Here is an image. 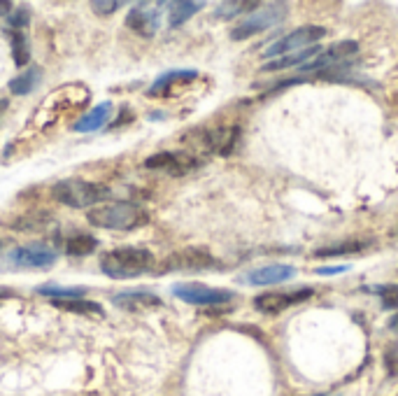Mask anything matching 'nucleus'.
<instances>
[{"label": "nucleus", "mask_w": 398, "mask_h": 396, "mask_svg": "<svg viewBox=\"0 0 398 396\" xmlns=\"http://www.w3.org/2000/svg\"><path fill=\"white\" fill-rule=\"evenodd\" d=\"M40 296H49L51 301H70V298H82L86 287H58V285H42L35 289Z\"/></svg>", "instance_id": "obj_20"}, {"label": "nucleus", "mask_w": 398, "mask_h": 396, "mask_svg": "<svg viewBox=\"0 0 398 396\" xmlns=\"http://www.w3.org/2000/svg\"><path fill=\"white\" fill-rule=\"evenodd\" d=\"M154 268V254L143 248H117L103 254L101 270L112 280H131Z\"/></svg>", "instance_id": "obj_2"}, {"label": "nucleus", "mask_w": 398, "mask_h": 396, "mask_svg": "<svg viewBox=\"0 0 398 396\" xmlns=\"http://www.w3.org/2000/svg\"><path fill=\"white\" fill-rule=\"evenodd\" d=\"M161 7L163 3L156 5H136L126 16V26L131 31H136L138 35H145V38H152V35L161 29Z\"/></svg>", "instance_id": "obj_11"}, {"label": "nucleus", "mask_w": 398, "mask_h": 396, "mask_svg": "<svg viewBox=\"0 0 398 396\" xmlns=\"http://www.w3.org/2000/svg\"><path fill=\"white\" fill-rule=\"evenodd\" d=\"M347 266H329V268H317L315 273H320V275H338V273H345Z\"/></svg>", "instance_id": "obj_30"}, {"label": "nucleus", "mask_w": 398, "mask_h": 396, "mask_svg": "<svg viewBox=\"0 0 398 396\" xmlns=\"http://www.w3.org/2000/svg\"><path fill=\"white\" fill-rule=\"evenodd\" d=\"M145 168L149 171H163L173 178H182V175L198 168V158L189 152H158L145 158Z\"/></svg>", "instance_id": "obj_7"}, {"label": "nucleus", "mask_w": 398, "mask_h": 396, "mask_svg": "<svg viewBox=\"0 0 398 396\" xmlns=\"http://www.w3.org/2000/svg\"><path fill=\"white\" fill-rule=\"evenodd\" d=\"M12 61L16 68H24L31 61V45L24 31H12Z\"/></svg>", "instance_id": "obj_22"}, {"label": "nucleus", "mask_w": 398, "mask_h": 396, "mask_svg": "<svg viewBox=\"0 0 398 396\" xmlns=\"http://www.w3.org/2000/svg\"><path fill=\"white\" fill-rule=\"evenodd\" d=\"M384 364L389 375H398V345H389V350L384 352Z\"/></svg>", "instance_id": "obj_28"}, {"label": "nucleus", "mask_w": 398, "mask_h": 396, "mask_svg": "<svg viewBox=\"0 0 398 396\" xmlns=\"http://www.w3.org/2000/svg\"><path fill=\"white\" fill-rule=\"evenodd\" d=\"M170 12H168V24L170 29H177L184 21H189L193 14L203 10V3H191V0H184V3H170Z\"/></svg>", "instance_id": "obj_19"}, {"label": "nucleus", "mask_w": 398, "mask_h": 396, "mask_svg": "<svg viewBox=\"0 0 398 396\" xmlns=\"http://www.w3.org/2000/svg\"><path fill=\"white\" fill-rule=\"evenodd\" d=\"M110 187L96 182H86L79 178L61 180L51 187V198L58 200L61 205L75 208V210H91L93 205L103 203L105 198H110Z\"/></svg>", "instance_id": "obj_3"}, {"label": "nucleus", "mask_w": 398, "mask_h": 396, "mask_svg": "<svg viewBox=\"0 0 398 396\" xmlns=\"http://www.w3.org/2000/svg\"><path fill=\"white\" fill-rule=\"evenodd\" d=\"M5 296H10V289H0V298H5Z\"/></svg>", "instance_id": "obj_33"}, {"label": "nucleus", "mask_w": 398, "mask_h": 396, "mask_svg": "<svg viewBox=\"0 0 398 396\" xmlns=\"http://www.w3.org/2000/svg\"><path fill=\"white\" fill-rule=\"evenodd\" d=\"M12 12V3H5V0H0V14H7Z\"/></svg>", "instance_id": "obj_31"}, {"label": "nucleus", "mask_w": 398, "mask_h": 396, "mask_svg": "<svg viewBox=\"0 0 398 396\" xmlns=\"http://www.w3.org/2000/svg\"><path fill=\"white\" fill-rule=\"evenodd\" d=\"M38 77H40V70L38 68H29L24 75L12 79V82H10V91L14 96H26L35 86V82H38Z\"/></svg>", "instance_id": "obj_23"}, {"label": "nucleus", "mask_w": 398, "mask_h": 396, "mask_svg": "<svg viewBox=\"0 0 398 396\" xmlns=\"http://www.w3.org/2000/svg\"><path fill=\"white\" fill-rule=\"evenodd\" d=\"M256 3H238V0H233V3H221L217 5V16L219 19H231V16H238L243 12H250V10H256Z\"/></svg>", "instance_id": "obj_25"}, {"label": "nucleus", "mask_w": 398, "mask_h": 396, "mask_svg": "<svg viewBox=\"0 0 398 396\" xmlns=\"http://www.w3.org/2000/svg\"><path fill=\"white\" fill-rule=\"evenodd\" d=\"M112 303L119 305L121 310H149V308H161L163 301L152 292H145V289H131V292H119L112 296Z\"/></svg>", "instance_id": "obj_14"}, {"label": "nucleus", "mask_w": 398, "mask_h": 396, "mask_svg": "<svg viewBox=\"0 0 398 396\" xmlns=\"http://www.w3.org/2000/svg\"><path fill=\"white\" fill-rule=\"evenodd\" d=\"M96 248H98V240L88 233H77L66 243V252L70 257H88V254H93Z\"/></svg>", "instance_id": "obj_21"}, {"label": "nucleus", "mask_w": 398, "mask_h": 396, "mask_svg": "<svg viewBox=\"0 0 398 396\" xmlns=\"http://www.w3.org/2000/svg\"><path fill=\"white\" fill-rule=\"evenodd\" d=\"M324 35H326L324 26H300V29L287 33L285 38H280L277 42H272V45L263 51V56L270 59V61H275V59H282L287 54H294V51L315 47L317 42L324 38Z\"/></svg>", "instance_id": "obj_5"}, {"label": "nucleus", "mask_w": 398, "mask_h": 396, "mask_svg": "<svg viewBox=\"0 0 398 396\" xmlns=\"http://www.w3.org/2000/svg\"><path fill=\"white\" fill-rule=\"evenodd\" d=\"M5 105H7L5 101H0V114H3V112H5Z\"/></svg>", "instance_id": "obj_34"}, {"label": "nucleus", "mask_w": 398, "mask_h": 396, "mask_svg": "<svg viewBox=\"0 0 398 396\" xmlns=\"http://www.w3.org/2000/svg\"><path fill=\"white\" fill-rule=\"evenodd\" d=\"M7 21H10L12 29L21 31V29H26V26H29V21H31V12L26 10V7H19V10L10 14V19H7Z\"/></svg>", "instance_id": "obj_27"}, {"label": "nucleus", "mask_w": 398, "mask_h": 396, "mask_svg": "<svg viewBox=\"0 0 398 396\" xmlns=\"http://www.w3.org/2000/svg\"><path fill=\"white\" fill-rule=\"evenodd\" d=\"M88 224L96 228H108V231H136L149 222V215L143 205L131 203V200H117V203L91 208L86 213Z\"/></svg>", "instance_id": "obj_1"}, {"label": "nucleus", "mask_w": 398, "mask_h": 396, "mask_svg": "<svg viewBox=\"0 0 398 396\" xmlns=\"http://www.w3.org/2000/svg\"><path fill=\"white\" fill-rule=\"evenodd\" d=\"M315 396H329V394H315Z\"/></svg>", "instance_id": "obj_35"}, {"label": "nucleus", "mask_w": 398, "mask_h": 396, "mask_svg": "<svg viewBox=\"0 0 398 396\" xmlns=\"http://www.w3.org/2000/svg\"><path fill=\"white\" fill-rule=\"evenodd\" d=\"M357 49H359V45H357V42H354V40L335 42V45L322 49V54H320V56L312 59V61H310V64H305V66H300L298 70H303V73H305V70L331 68V66H335V64H340V61L349 59L352 54H357Z\"/></svg>", "instance_id": "obj_13"}, {"label": "nucleus", "mask_w": 398, "mask_h": 396, "mask_svg": "<svg viewBox=\"0 0 398 396\" xmlns=\"http://www.w3.org/2000/svg\"><path fill=\"white\" fill-rule=\"evenodd\" d=\"M196 77H198L196 70H170V73H165L156 79L154 86L149 89V96H163L170 91L173 86H184V84L193 82Z\"/></svg>", "instance_id": "obj_18"}, {"label": "nucleus", "mask_w": 398, "mask_h": 396, "mask_svg": "<svg viewBox=\"0 0 398 396\" xmlns=\"http://www.w3.org/2000/svg\"><path fill=\"white\" fill-rule=\"evenodd\" d=\"M215 257L208 252V250H200V248H189V250H182V252H175L170 254L163 263H161V273L165 270H205L215 266Z\"/></svg>", "instance_id": "obj_10"}, {"label": "nucleus", "mask_w": 398, "mask_h": 396, "mask_svg": "<svg viewBox=\"0 0 398 396\" xmlns=\"http://www.w3.org/2000/svg\"><path fill=\"white\" fill-rule=\"evenodd\" d=\"M0 248H3V243H0Z\"/></svg>", "instance_id": "obj_36"}, {"label": "nucleus", "mask_w": 398, "mask_h": 396, "mask_svg": "<svg viewBox=\"0 0 398 396\" xmlns=\"http://www.w3.org/2000/svg\"><path fill=\"white\" fill-rule=\"evenodd\" d=\"M287 12H289V5H285V3L265 5V7H261V10L252 12L247 19H243L235 29H231V40H247L256 33L272 29V26H277L282 19H287Z\"/></svg>", "instance_id": "obj_4"}, {"label": "nucleus", "mask_w": 398, "mask_h": 396, "mask_svg": "<svg viewBox=\"0 0 398 396\" xmlns=\"http://www.w3.org/2000/svg\"><path fill=\"white\" fill-rule=\"evenodd\" d=\"M375 294L379 296V301H382L387 310L398 308V285H379L375 287Z\"/></svg>", "instance_id": "obj_26"}, {"label": "nucleus", "mask_w": 398, "mask_h": 396, "mask_svg": "<svg viewBox=\"0 0 398 396\" xmlns=\"http://www.w3.org/2000/svg\"><path fill=\"white\" fill-rule=\"evenodd\" d=\"M54 308H58V310H68V313H93V315H103L101 303L82 301V298H70V301H54Z\"/></svg>", "instance_id": "obj_24"}, {"label": "nucleus", "mask_w": 398, "mask_h": 396, "mask_svg": "<svg viewBox=\"0 0 398 396\" xmlns=\"http://www.w3.org/2000/svg\"><path fill=\"white\" fill-rule=\"evenodd\" d=\"M389 329H394V331H398V313L392 317V320H389Z\"/></svg>", "instance_id": "obj_32"}, {"label": "nucleus", "mask_w": 398, "mask_h": 396, "mask_svg": "<svg viewBox=\"0 0 398 396\" xmlns=\"http://www.w3.org/2000/svg\"><path fill=\"white\" fill-rule=\"evenodd\" d=\"M121 5L123 3H119V0H110V3H103V0H93L91 10L98 12V14H112V12H117Z\"/></svg>", "instance_id": "obj_29"}, {"label": "nucleus", "mask_w": 398, "mask_h": 396, "mask_svg": "<svg viewBox=\"0 0 398 396\" xmlns=\"http://www.w3.org/2000/svg\"><path fill=\"white\" fill-rule=\"evenodd\" d=\"M312 296V289L305 287V289H294V292H263L254 298V308L259 313L265 315H277L282 310H287V308L296 305L300 301H305V298Z\"/></svg>", "instance_id": "obj_9"}, {"label": "nucleus", "mask_w": 398, "mask_h": 396, "mask_svg": "<svg viewBox=\"0 0 398 396\" xmlns=\"http://www.w3.org/2000/svg\"><path fill=\"white\" fill-rule=\"evenodd\" d=\"M10 263L16 268H49L56 263V250L44 243L19 245L10 252Z\"/></svg>", "instance_id": "obj_8"}, {"label": "nucleus", "mask_w": 398, "mask_h": 396, "mask_svg": "<svg viewBox=\"0 0 398 396\" xmlns=\"http://www.w3.org/2000/svg\"><path fill=\"white\" fill-rule=\"evenodd\" d=\"M173 294L180 298V301L191 303V305H221L235 298V294L228 292V289L208 287L203 283H177L173 287Z\"/></svg>", "instance_id": "obj_6"}, {"label": "nucleus", "mask_w": 398, "mask_h": 396, "mask_svg": "<svg viewBox=\"0 0 398 396\" xmlns=\"http://www.w3.org/2000/svg\"><path fill=\"white\" fill-rule=\"evenodd\" d=\"M112 103H101L96 105V108L88 110L84 117H79L75 124H73V131L75 133H91V131H98L108 124V119L112 117Z\"/></svg>", "instance_id": "obj_16"}, {"label": "nucleus", "mask_w": 398, "mask_h": 396, "mask_svg": "<svg viewBox=\"0 0 398 396\" xmlns=\"http://www.w3.org/2000/svg\"><path fill=\"white\" fill-rule=\"evenodd\" d=\"M294 275H296L294 266H287V263H270V266L250 270L243 280L247 285H254V287H270V285L287 283V280H291Z\"/></svg>", "instance_id": "obj_12"}, {"label": "nucleus", "mask_w": 398, "mask_h": 396, "mask_svg": "<svg viewBox=\"0 0 398 396\" xmlns=\"http://www.w3.org/2000/svg\"><path fill=\"white\" fill-rule=\"evenodd\" d=\"M322 54V47L315 45V47H307V49H300V51H294V54H287L282 59H275V61H268V64L263 66L265 73H275V70H285V68H294V66H305L310 64L315 56Z\"/></svg>", "instance_id": "obj_17"}, {"label": "nucleus", "mask_w": 398, "mask_h": 396, "mask_svg": "<svg viewBox=\"0 0 398 396\" xmlns=\"http://www.w3.org/2000/svg\"><path fill=\"white\" fill-rule=\"evenodd\" d=\"M375 240L373 238H349L345 243H335V245H326V248L315 250L312 257L317 259H331V257H345V254H361L368 248H373Z\"/></svg>", "instance_id": "obj_15"}]
</instances>
